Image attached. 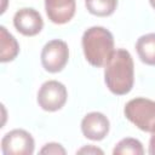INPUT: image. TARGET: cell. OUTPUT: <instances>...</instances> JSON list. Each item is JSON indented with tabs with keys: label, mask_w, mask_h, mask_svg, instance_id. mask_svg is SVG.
Wrapping results in <instances>:
<instances>
[{
	"label": "cell",
	"mask_w": 155,
	"mask_h": 155,
	"mask_svg": "<svg viewBox=\"0 0 155 155\" xmlns=\"http://www.w3.org/2000/svg\"><path fill=\"white\" fill-rule=\"evenodd\" d=\"M124 114L137 128L150 133L155 131V101L144 97L133 98L126 103Z\"/></svg>",
	"instance_id": "3"
},
{
	"label": "cell",
	"mask_w": 155,
	"mask_h": 155,
	"mask_svg": "<svg viewBox=\"0 0 155 155\" xmlns=\"http://www.w3.org/2000/svg\"><path fill=\"white\" fill-rule=\"evenodd\" d=\"M68 98V91L64 84L57 80L45 81L38 91V104L42 110L57 111L64 107Z\"/></svg>",
	"instance_id": "4"
},
{
	"label": "cell",
	"mask_w": 155,
	"mask_h": 155,
	"mask_svg": "<svg viewBox=\"0 0 155 155\" xmlns=\"http://www.w3.org/2000/svg\"><path fill=\"white\" fill-rule=\"evenodd\" d=\"M75 0H45V11L54 24H65L75 15Z\"/></svg>",
	"instance_id": "9"
},
{
	"label": "cell",
	"mask_w": 155,
	"mask_h": 155,
	"mask_svg": "<svg viewBox=\"0 0 155 155\" xmlns=\"http://www.w3.org/2000/svg\"><path fill=\"white\" fill-rule=\"evenodd\" d=\"M19 53V45L16 38L7 31V29L0 27V61L2 63L13 61Z\"/></svg>",
	"instance_id": "10"
},
{
	"label": "cell",
	"mask_w": 155,
	"mask_h": 155,
	"mask_svg": "<svg viewBox=\"0 0 155 155\" xmlns=\"http://www.w3.org/2000/svg\"><path fill=\"white\" fill-rule=\"evenodd\" d=\"M39 153L40 154H44V155H65L67 154V151L63 148V145L59 144V143H54V142H51V143L45 144L40 149Z\"/></svg>",
	"instance_id": "14"
},
{
	"label": "cell",
	"mask_w": 155,
	"mask_h": 155,
	"mask_svg": "<svg viewBox=\"0 0 155 155\" xmlns=\"http://www.w3.org/2000/svg\"><path fill=\"white\" fill-rule=\"evenodd\" d=\"M13 25L24 36H35L44 28V19L33 7L19 8L13 16Z\"/></svg>",
	"instance_id": "7"
},
{
	"label": "cell",
	"mask_w": 155,
	"mask_h": 155,
	"mask_svg": "<svg viewBox=\"0 0 155 155\" xmlns=\"http://www.w3.org/2000/svg\"><path fill=\"white\" fill-rule=\"evenodd\" d=\"M136 51L143 63L155 65V33H148L139 36L136 42Z\"/></svg>",
	"instance_id": "11"
},
{
	"label": "cell",
	"mask_w": 155,
	"mask_h": 155,
	"mask_svg": "<svg viewBox=\"0 0 155 155\" xmlns=\"http://www.w3.org/2000/svg\"><path fill=\"white\" fill-rule=\"evenodd\" d=\"M149 2H150V5H151V7L155 10V0H149Z\"/></svg>",
	"instance_id": "17"
},
{
	"label": "cell",
	"mask_w": 155,
	"mask_h": 155,
	"mask_svg": "<svg viewBox=\"0 0 155 155\" xmlns=\"http://www.w3.org/2000/svg\"><path fill=\"white\" fill-rule=\"evenodd\" d=\"M114 155H143L144 149L142 143L136 138H122L113 149Z\"/></svg>",
	"instance_id": "13"
},
{
	"label": "cell",
	"mask_w": 155,
	"mask_h": 155,
	"mask_svg": "<svg viewBox=\"0 0 155 155\" xmlns=\"http://www.w3.org/2000/svg\"><path fill=\"white\" fill-rule=\"evenodd\" d=\"M85 6L91 15L107 17L116 10L117 0H85Z\"/></svg>",
	"instance_id": "12"
},
{
	"label": "cell",
	"mask_w": 155,
	"mask_h": 155,
	"mask_svg": "<svg viewBox=\"0 0 155 155\" xmlns=\"http://www.w3.org/2000/svg\"><path fill=\"white\" fill-rule=\"evenodd\" d=\"M149 154L155 155V131L151 132V136L149 139Z\"/></svg>",
	"instance_id": "16"
},
{
	"label": "cell",
	"mask_w": 155,
	"mask_h": 155,
	"mask_svg": "<svg viewBox=\"0 0 155 155\" xmlns=\"http://www.w3.org/2000/svg\"><path fill=\"white\" fill-rule=\"evenodd\" d=\"M110 130L109 119L99 111H91L86 114L81 120V132L82 134L91 140H102L104 139Z\"/></svg>",
	"instance_id": "8"
},
{
	"label": "cell",
	"mask_w": 155,
	"mask_h": 155,
	"mask_svg": "<svg viewBox=\"0 0 155 155\" xmlns=\"http://www.w3.org/2000/svg\"><path fill=\"white\" fill-rule=\"evenodd\" d=\"M104 82L116 96L127 94L134 82V65L131 53L125 48H116L104 65Z\"/></svg>",
	"instance_id": "1"
},
{
	"label": "cell",
	"mask_w": 155,
	"mask_h": 155,
	"mask_svg": "<svg viewBox=\"0 0 155 155\" xmlns=\"http://www.w3.org/2000/svg\"><path fill=\"white\" fill-rule=\"evenodd\" d=\"M35 149L33 136L22 128L7 132L1 139V151L4 155H31Z\"/></svg>",
	"instance_id": "6"
},
{
	"label": "cell",
	"mask_w": 155,
	"mask_h": 155,
	"mask_svg": "<svg viewBox=\"0 0 155 155\" xmlns=\"http://www.w3.org/2000/svg\"><path fill=\"white\" fill-rule=\"evenodd\" d=\"M41 64L48 73L62 71L69 59V48L65 41L59 39L50 40L45 44L40 54Z\"/></svg>",
	"instance_id": "5"
},
{
	"label": "cell",
	"mask_w": 155,
	"mask_h": 155,
	"mask_svg": "<svg viewBox=\"0 0 155 155\" xmlns=\"http://www.w3.org/2000/svg\"><path fill=\"white\" fill-rule=\"evenodd\" d=\"M76 154H87V155H90V154H104V151L102 149L90 144V145H85V147L80 148L76 151Z\"/></svg>",
	"instance_id": "15"
},
{
	"label": "cell",
	"mask_w": 155,
	"mask_h": 155,
	"mask_svg": "<svg viewBox=\"0 0 155 155\" xmlns=\"http://www.w3.org/2000/svg\"><path fill=\"white\" fill-rule=\"evenodd\" d=\"M81 45L86 61L96 68L104 67L115 51L113 34L99 25L90 27L84 31Z\"/></svg>",
	"instance_id": "2"
}]
</instances>
